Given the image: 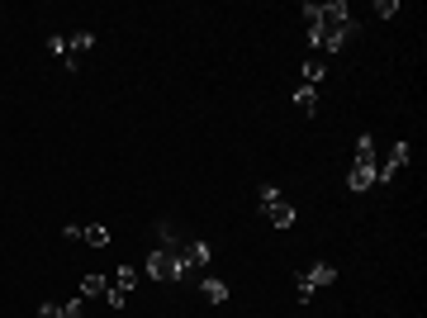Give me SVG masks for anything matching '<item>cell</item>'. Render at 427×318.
Here are the masks:
<instances>
[{"instance_id":"18","label":"cell","mask_w":427,"mask_h":318,"mask_svg":"<svg viewBox=\"0 0 427 318\" xmlns=\"http://www.w3.org/2000/svg\"><path fill=\"white\" fill-rule=\"evenodd\" d=\"M275 199H280V190H275L271 180H266V185H261V209H266V204H275Z\"/></svg>"},{"instance_id":"5","label":"cell","mask_w":427,"mask_h":318,"mask_svg":"<svg viewBox=\"0 0 427 318\" xmlns=\"http://www.w3.org/2000/svg\"><path fill=\"white\" fill-rule=\"evenodd\" d=\"M133 285H138V266H119L114 276H110L105 304H110V309H124V304H129V295H133Z\"/></svg>"},{"instance_id":"12","label":"cell","mask_w":427,"mask_h":318,"mask_svg":"<svg viewBox=\"0 0 427 318\" xmlns=\"http://www.w3.org/2000/svg\"><path fill=\"white\" fill-rule=\"evenodd\" d=\"M81 242H86V247H110V228H105V223H86V228H81Z\"/></svg>"},{"instance_id":"7","label":"cell","mask_w":427,"mask_h":318,"mask_svg":"<svg viewBox=\"0 0 427 318\" xmlns=\"http://www.w3.org/2000/svg\"><path fill=\"white\" fill-rule=\"evenodd\" d=\"M408 157H413V147H408V143H394V147H389V161L385 166H375V180H394L408 166Z\"/></svg>"},{"instance_id":"1","label":"cell","mask_w":427,"mask_h":318,"mask_svg":"<svg viewBox=\"0 0 427 318\" xmlns=\"http://www.w3.org/2000/svg\"><path fill=\"white\" fill-rule=\"evenodd\" d=\"M361 24L351 20V5L347 0H328V5H318V29L309 34V48L323 58V53H342V43L356 34Z\"/></svg>"},{"instance_id":"15","label":"cell","mask_w":427,"mask_h":318,"mask_svg":"<svg viewBox=\"0 0 427 318\" xmlns=\"http://www.w3.org/2000/svg\"><path fill=\"white\" fill-rule=\"evenodd\" d=\"M299 15H304V34H313V29H318V5L304 0V10H299Z\"/></svg>"},{"instance_id":"11","label":"cell","mask_w":427,"mask_h":318,"mask_svg":"<svg viewBox=\"0 0 427 318\" xmlns=\"http://www.w3.org/2000/svg\"><path fill=\"white\" fill-rule=\"evenodd\" d=\"M199 290H204V299H209V304H228V280L204 276V280H199Z\"/></svg>"},{"instance_id":"8","label":"cell","mask_w":427,"mask_h":318,"mask_svg":"<svg viewBox=\"0 0 427 318\" xmlns=\"http://www.w3.org/2000/svg\"><path fill=\"white\" fill-rule=\"evenodd\" d=\"M91 48H96V34H67V72H77L81 67V53H91Z\"/></svg>"},{"instance_id":"14","label":"cell","mask_w":427,"mask_h":318,"mask_svg":"<svg viewBox=\"0 0 427 318\" xmlns=\"http://www.w3.org/2000/svg\"><path fill=\"white\" fill-rule=\"evenodd\" d=\"M323 72H328V58H309V62H304V86H318Z\"/></svg>"},{"instance_id":"6","label":"cell","mask_w":427,"mask_h":318,"mask_svg":"<svg viewBox=\"0 0 427 318\" xmlns=\"http://www.w3.org/2000/svg\"><path fill=\"white\" fill-rule=\"evenodd\" d=\"M209 257H214L209 242H199V238L180 242V271H185V276H190V271H204V266H209Z\"/></svg>"},{"instance_id":"3","label":"cell","mask_w":427,"mask_h":318,"mask_svg":"<svg viewBox=\"0 0 427 318\" xmlns=\"http://www.w3.org/2000/svg\"><path fill=\"white\" fill-rule=\"evenodd\" d=\"M370 185H375V143L361 138L356 143V166L347 171V190L351 195H366Z\"/></svg>"},{"instance_id":"19","label":"cell","mask_w":427,"mask_h":318,"mask_svg":"<svg viewBox=\"0 0 427 318\" xmlns=\"http://www.w3.org/2000/svg\"><path fill=\"white\" fill-rule=\"evenodd\" d=\"M39 318H62V304H53V299H48V304L39 309Z\"/></svg>"},{"instance_id":"13","label":"cell","mask_w":427,"mask_h":318,"mask_svg":"<svg viewBox=\"0 0 427 318\" xmlns=\"http://www.w3.org/2000/svg\"><path fill=\"white\" fill-rule=\"evenodd\" d=\"M294 105H299L304 114H313V110H318V86H299V91H294Z\"/></svg>"},{"instance_id":"16","label":"cell","mask_w":427,"mask_h":318,"mask_svg":"<svg viewBox=\"0 0 427 318\" xmlns=\"http://www.w3.org/2000/svg\"><path fill=\"white\" fill-rule=\"evenodd\" d=\"M375 15H380V20H394V15H399V0H375Z\"/></svg>"},{"instance_id":"4","label":"cell","mask_w":427,"mask_h":318,"mask_svg":"<svg viewBox=\"0 0 427 318\" xmlns=\"http://www.w3.org/2000/svg\"><path fill=\"white\" fill-rule=\"evenodd\" d=\"M337 280V266L332 261H318V266H309V271H299V304H309L313 290H323V285H332Z\"/></svg>"},{"instance_id":"17","label":"cell","mask_w":427,"mask_h":318,"mask_svg":"<svg viewBox=\"0 0 427 318\" xmlns=\"http://www.w3.org/2000/svg\"><path fill=\"white\" fill-rule=\"evenodd\" d=\"M48 53H53V58H67V34H53V39H48Z\"/></svg>"},{"instance_id":"2","label":"cell","mask_w":427,"mask_h":318,"mask_svg":"<svg viewBox=\"0 0 427 318\" xmlns=\"http://www.w3.org/2000/svg\"><path fill=\"white\" fill-rule=\"evenodd\" d=\"M157 247L147 252V261H143V271L152 280H162V285H176V280H185V271H180V238H176L171 223H157Z\"/></svg>"},{"instance_id":"10","label":"cell","mask_w":427,"mask_h":318,"mask_svg":"<svg viewBox=\"0 0 427 318\" xmlns=\"http://www.w3.org/2000/svg\"><path fill=\"white\" fill-rule=\"evenodd\" d=\"M105 290H110V276H100V271H91V276L81 280V299H105Z\"/></svg>"},{"instance_id":"9","label":"cell","mask_w":427,"mask_h":318,"mask_svg":"<svg viewBox=\"0 0 427 318\" xmlns=\"http://www.w3.org/2000/svg\"><path fill=\"white\" fill-rule=\"evenodd\" d=\"M261 214L271 219V228H290V223H294V204H285V199H275V204H266Z\"/></svg>"}]
</instances>
